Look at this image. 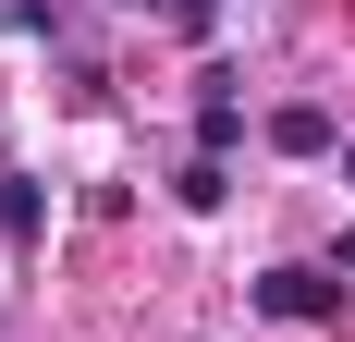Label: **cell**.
<instances>
[{
  "label": "cell",
  "instance_id": "6",
  "mask_svg": "<svg viewBox=\"0 0 355 342\" xmlns=\"http://www.w3.org/2000/svg\"><path fill=\"white\" fill-rule=\"evenodd\" d=\"M172 12H184V25H196V37H209V25H220V12H233V0H172Z\"/></svg>",
  "mask_w": 355,
  "mask_h": 342
},
{
  "label": "cell",
  "instance_id": "4",
  "mask_svg": "<svg viewBox=\"0 0 355 342\" xmlns=\"http://www.w3.org/2000/svg\"><path fill=\"white\" fill-rule=\"evenodd\" d=\"M37 220H49V196H37L25 171H0V233H12V244H37Z\"/></svg>",
  "mask_w": 355,
  "mask_h": 342
},
{
  "label": "cell",
  "instance_id": "3",
  "mask_svg": "<svg viewBox=\"0 0 355 342\" xmlns=\"http://www.w3.org/2000/svg\"><path fill=\"white\" fill-rule=\"evenodd\" d=\"M270 147H282V159H331V110L319 98H282L270 110Z\"/></svg>",
  "mask_w": 355,
  "mask_h": 342
},
{
  "label": "cell",
  "instance_id": "5",
  "mask_svg": "<svg viewBox=\"0 0 355 342\" xmlns=\"http://www.w3.org/2000/svg\"><path fill=\"white\" fill-rule=\"evenodd\" d=\"M172 196H184V208H220V196H233V171H220V159H184V171H172Z\"/></svg>",
  "mask_w": 355,
  "mask_h": 342
},
{
  "label": "cell",
  "instance_id": "2",
  "mask_svg": "<svg viewBox=\"0 0 355 342\" xmlns=\"http://www.w3.org/2000/svg\"><path fill=\"white\" fill-rule=\"evenodd\" d=\"M245 135V98H233V73H209V98H196V159H233Z\"/></svg>",
  "mask_w": 355,
  "mask_h": 342
},
{
  "label": "cell",
  "instance_id": "7",
  "mask_svg": "<svg viewBox=\"0 0 355 342\" xmlns=\"http://www.w3.org/2000/svg\"><path fill=\"white\" fill-rule=\"evenodd\" d=\"M343 183H355V147H343Z\"/></svg>",
  "mask_w": 355,
  "mask_h": 342
},
{
  "label": "cell",
  "instance_id": "1",
  "mask_svg": "<svg viewBox=\"0 0 355 342\" xmlns=\"http://www.w3.org/2000/svg\"><path fill=\"white\" fill-rule=\"evenodd\" d=\"M257 306L294 318V330H319V318H343V281L331 269H257Z\"/></svg>",
  "mask_w": 355,
  "mask_h": 342
}]
</instances>
